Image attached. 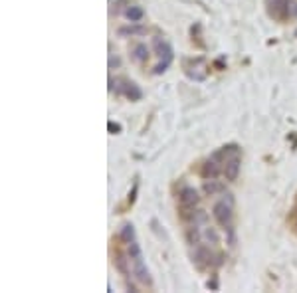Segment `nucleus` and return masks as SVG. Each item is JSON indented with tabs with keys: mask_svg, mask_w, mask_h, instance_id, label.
Segmentation results:
<instances>
[{
	"mask_svg": "<svg viewBox=\"0 0 297 293\" xmlns=\"http://www.w3.org/2000/svg\"><path fill=\"white\" fill-rule=\"evenodd\" d=\"M240 171H242V160H240L238 155L232 157L230 160H226V164H224V177H226V181H236L238 175H240Z\"/></svg>",
	"mask_w": 297,
	"mask_h": 293,
	"instance_id": "obj_6",
	"label": "nucleus"
},
{
	"mask_svg": "<svg viewBox=\"0 0 297 293\" xmlns=\"http://www.w3.org/2000/svg\"><path fill=\"white\" fill-rule=\"evenodd\" d=\"M113 264H115V270L119 271L123 277L129 275V264H131V260H127V256H125L123 252H115Z\"/></svg>",
	"mask_w": 297,
	"mask_h": 293,
	"instance_id": "obj_9",
	"label": "nucleus"
},
{
	"mask_svg": "<svg viewBox=\"0 0 297 293\" xmlns=\"http://www.w3.org/2000/svg\"><path fill=\"white\" fill-rule=\"evenodd\" d=\"M115 83H117V93L119 95H127L131 101H137V99L143 97V91L139 90V86L135 81H125V86H119L121 79H115Z\"/></svg>",
	"mask_w": 297,
	"mask_h": 293,
	"instance_id": "obj_3",
	"label": "nucleus"
},
{
	"mask_svg": "<svg viewBox=\"0 0 297 293\" xmlns=\"http://www.w3.org/2000/svg\"><path fill=\"white\" fill-rule=\"evenodd\" d=\"M192 258H194V264H196L198 268H204L206 264H208V266L212 264V260H214L216 256L206 248V246H200V244H198V246H194V256H192Z\"/></svg>",
	"mask_w": 297,
	"mask_h": 293,
	"instance_id": "obj_5",
	"label": "nucleus"
},
{
	"mask_svg": "<svg viewBox=\"0 0 297 293\" xmlns=\"http://www.w3.org/2000/svg\"><path fill=\"white\" fill-rule=\"evenodd\" d=\"M266 4L274 18H281V12L283 16H287V0H266Z\"/></svg>",
	"mask_w": 297,
	"mask_h": 293,
	"instance_id": "obj_7",
	"label": "nucleus"
},
{
	"mask_svg": "<svg viewBox=\"0 0 297 293\" xmlns=\"http://www.w3.org/2000/svg\"><path fill=\"white\" fill-rule=\"evenodd\" d=\"M153 48H155V52H157V56H159L160 60H162V58L173 60V48H171V44H168L166 40L155 38V40H153Z\"/></svg>",
	"mask_w": 297,
	"mask_h": 293,
	"instance_id": "obj_8",
	"label": "nucleus"
},
{
	"mask_svg": "<svg viewBox=\"0 0 297 293\" xmlns=\"http://www.w3.org/2000/svg\"><path fill=\"white\" fill-rule=\"evenodd\" d=\"M204 238L210 242V244H218L220 242V236L216 232V228H206L204 230Z\"/></svg>",
	"mask_w": 297,
	"mask_h": 293,
	"instance_id": "obj_16",
	"label": "nucleus"
},
{
	"mask_svg": "<svg viewBox=\"0 0 297 293\" xmlns=\"http://www.w3.org/2000/svg\"><path fill=\"white\" fill-rule=\"evenodd\" d=\"M171 62H173V60H166V58H164V60H162L160 64H157V66H155V69H153V73H157V75H159V73H162L164 69H166L168 66H171Z\"/></svg>",
	"mask_w": 297,
	"mask_h": 293,
	"instance_id": "obj_17",
	"label": "nucleus"
},
{
	"mask_svg": "<svg viewBox=\"0 0 297 293\" xmlns=\"http://www.w3.org/2000/svg\"><path fill=\"white\" fill-rule=\"evenodd\" d=\"M119 240H121V242H125V244H131V242L135 240V228H133V224H123L121 226Z\"/></svg>",
	"mask_w": 297,
	"mask_h": 293,
	"instance_id": "obj_13",
	"label": "nucleus"
},
{
	"mask_svg": "<svg viewBox=\"0 0 297 293\" xmlns=\"http://www.w3.org/2000/svg\"><path fill=\"white\" fill-rule=\"evenodd\" d=\"M131 271H133V275L137 277L139 283H143V285H147V287L153 285L151 271H149L147 264H145V260H143V254H141V256H135V258H131Z\"/></svg>",
	"mask_w": 297,
	"mask_h": 293,
	"instance_id": "obj_2",
	"label": "nucleus"
},
{
	"mask_svg": "<svg viewBox=\"0 0 297 293\" xmlns=\"http://www.w3.org/2000/svg\"><path fill=\"white\" fill-rule=\"evenodd\" d=\"M125 16H127V20H131V24H137V22L143 20L145 10H143L141 6H129V8H127V12H125Z\"/></svg>",
	"mask_w": 297,
	"mask_h": 293,
	"instance_id": "obj_14",
	"label": "nucleus"
},
{
	"mask_svg": "<svg viewBox=\"0 0 297 293\" xmlns=\"http://www.w3.org/2000/svg\"><path fill=\"white\" fill-rule=\"evenodd\" d=\"M141 32H143V28H121L119 30L121 36H125V34H141Z\"/></svg>",
	"mask_w": 297,
	"mask_h": 293,
	"instance_id": "obj_18",
	"label": "nucleus"
},
{
	"mask_svg": "<svg viewBox=\"0 0 297 293\" xmlns=\"http://www.w3.org/2000/svg\"><path fill=\"white\" fill-rule=\"evenodd\" d=\"M232 210H234V204H230L228 200L222 198L220 202H216L212 206V216L222 228H228L232 224Z\"/></svg>",
	"mask_w": 297,
	"mask_h": 293,
	"instance_id": "obj_1",
	"label": "nucleus"
},
{
	"mask_svg": "<svg viewBox=\"0 0 297 293\" xmlns=\"http://www.w3.org/2000/svg\"><path fill=\"white\" fill-rule=\"evenodd\" d=\"M131 60L135 64H145L149 60V48L145 44H137L133 50H131Z\"/></svg>",
	"mask_w": 297,
	"mask_h": 293,
	"instance_id": "obj_10",
	"label": "nucleus"
},
{
	"mask_svg": "<svg viewBox=\"0 0 297 293\" xmlns=\"http://www.w3.org/2000/svg\"><path fill=\"white\" fill-rule=\"evenodd\" d=\"M224 188V184L222 182H216V181H210V182H204V192L206 194H216L218 190H222Z\"/></svg>",
	"mask_w": 297,
	"mask_h": 293,
	"instance_id": "obj_15",
	"label": "nucleus"
},
{
	"mask_svg": "<svg viewBox=\"0 0 297 293\" xmlns=\"http://www.w3.org/2000/svg\"><path fill=\"white\" fill-rule=\"evenodd\" d=\"M218 173H220V164H218V160H214V158H210V160H206L204 166H202V177L204 179H214V177H218Z\"/></svg>",
	"mask_w": 297,
	"mask_h": 293,
	"instance_id": "obj_11",
	"label": "nucleus"
},
{
	"mask_svg": "<svg viewBox=\"0 0 297 293\" xmlns=\"http://www.w3.org/2000/svg\"><path fill=\"white\" fill-rule=\"evenodd\" d=\"M198 202H200V194H198L196 188L184 186L179 192V206H196Z\"/></svg>",
	"mask_w": 297,
	"mask_h": 293,
	"instance_id": "obj_4",
	"label": "nucleus"
},
{
	"mask_svg": "<svg viewBox=\"0 0 297 293\" xmlns=\"http://www.w3.org/2000/svg\"><path fill=\"white\" fill-rule=\"evenodd\" d=\"M200 238H202V234H200V230H198V224L186 228V242H188L190 246H198V244H200Z\"/></svg>",
	"mask_w": 297,
	"mask_h": 293,
	"instance_id": "obj_12",
	"label": "nucleus"
}]
</instances>
